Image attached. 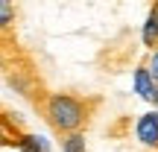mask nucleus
<instances>
[{"label": "nucleus", "mask_w": 158, "mask_h": 152, "mask_svg": "<svg viewBox=\"0 0 158 152\" xmlns=\"http://www.w3.org/2000/svg\"><path fill=\"white\" fill-rule=\"evenodd\" d=\"M147 70H149V76H152V82L158 88V50H152V56H149V62H147Z\"/></svg>", "instance_id": "obj_9"}, {"label": "nucleus", "mask_w": 158, "mask_h": 152, "mask_svg": "<svg viewBox=\"0 0 158 152\" xmlns=\"http://www.w3.org/2000/svg\"><path fill=\"white\" fill-rule=\"evenodd\" d=\"M155 111H158V97H155Z\"/></svg>", "instance_id": "obj_10"}, {"label": "nucleus", "mask_w": 158, "mask_h": 152, "mask_svg": "<svg viewBox=\"0 0 158 152\" xmlns=\"http://www.w3.org/2000/svg\"><path fill=\"white\" fill-rule=\"evenodd\" d=\"M23 135H27V126H23V120L18 117L15 111H9V108L0 105V149H3V146L18 149V143H21Z\"/></svg>", "instance_id": "obj_2"}, {"label": "nucleus", "mask_w": 158, "mask_h": 152, "mask_svg": "<svg viewBox=\"0 0 158 152\" xmlns=\"http://www.w3.org/2000/svg\"><path fill=\"white\" fill-rule=\"evenodd\" d=\"M141 41H143V47H149V50H158V3L149 6V15H147L143 29H141Z\"/></svg>", "instance_id": "obj_5"}, {"label": "nucleus", "mask_w": 158, "mask_h": 152, "mask_svg": "<svg viewBox=\"0 0 158 152\" xmlns=\"http://www.w3.org/2000/svg\"><path fill=\"white\" fill-rule=\"evenodd\" d=\"M62 152H88L85 135H68V138H62Z\"/></svg>", "instance_id": "obj_8"}, {"label": "nucleus", "mask_w": 158, "mask_h": 152, "mask_svg": "<svg viewBox=\"0 0 158 152\" xmlns=\"http://www.w3.org/2000/svg\"><path fill=\"white\" fill-rule=\"evenodd\" d=\"M15 21H18V6L0 0V32H12L15 29Z\"/></svg>", "instance_id": "obj_7"}, {"label": "nucleus", "mask_w": 158, "mask_h": 152, "mask_svg": "<svg viewBox=\"0 0 158 152\" xmlns=\"http://www.w3.org/2000/svg\"><path fill=\"white\" fill-rule=\"evenodd\" d=\"M18 152H50V143H47V138L27 132L21 138V143H18Z\"/></svg>", "instance_id": "obj_6"}, {"label": "nucleus", "mask_w": 158, "mask_h": 152, "mask_svg": "<svg viewBox=\"0 0 158 152\" xmlns=\"http://www.w3.org/2000/svg\"><path fill=\"white\" fill-rule=\"evenodd\" d=\"M132 85H135V94H141V100H147V102H155V97H158V88H155L152 76H149L147 64H141V68H138L135 73H132Z\"/></svg>", "instance_id": "obj_4"}, {"label": "nucleus", "mask_w": 158, "mask_h": 152, "mask_svg": "<svg viewBox=\"0 0 158 152\" xmlns=\"http://www.w3.org/2000/svg\"><path fill=\"white\" fill-rule=\"evenodd\" d=\"M100 105H102V97H97V94L47 91V97L41 100V105L35 111L47 120V126L59 138H68V135H85V129L97 117Z\"/></svg>", "instance_id": "obj_1"}, {"label": "nucleus", "mask_w": 158, "mask_h": 152, "mask_svg": "<svg viewBox=\"0 0 158 152\" xmlns=\"http://www.w3.org/2000/svg\"><path fill=\"white\" fill-rule=\"evenodd\" d=\"M135 135L149 152H158V111H147V114L138 117Z\"/></svg>", "instance_id": "obj_3"}]
</instances>
